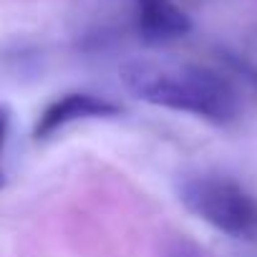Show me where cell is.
I'll use <instances>...</instances> for the list:
<instances>
[{
	"instance_id": "7",
	"label": "cell",
	"mask_w": 257,
	"mask_h": 257,
	"mask_svg": "<svg viewBox=\"0 0 257 257\" xmlns=\"http://www.w3.org/2000/svg\"><path fill=\"white\" fill-rule=\"evenodd\" d=\"M0 187H3V172H0Z\"/></svg>"
},
{
	"instance_id": "6",
	"label": "cell",
	"mask_w": 257,
	"mask_h": 257,
	"mask_svg": "<svg viewBox=\"0 0 257 257\" xmlns=\"http://www.w3.org/2000/svg\"><path fill=\"white\" fill-rule=\"evenodd\" d=\"M244 73H249V78L257 83V71H254V68H244Z\"/></svg>"
},
{
	"instance_id": "1",
	"label": "cell",
	"mask_w": 257,
	"mask_h": 257,
	"mask_svg": "<svg viewBox=\"0 0 257 257\" xmlns=\"http://www.w3.org/2000/svg\"><path fill=\"white\" fill-rule=\"evenodd\" d=\"M121 83L152 106L184 111L212 123H229L239 113L234 86L207 66L134 61L121 68Z\"/></svg>"
},
{
	"instance_id": "2",
	"label": "cell",
	"mask_w": 257,
	"mask_h": 257,
	"mask_svg": "<svg viewBox=\"0 0 257 257\" xmlns=\"http://www.w3.org/2000/svg\"><path fill=\"white\" fill-rule=\"evenodd\" d=\"M179 197L184 207L234 239H257V199L234 179L219 174L189 177Z\"/></svg>"
},
{
	"instance_id": "3",
	"label": "cell",
	"mask_w": 257,
	"mask_h": 257,
	"mask_svg": "<svg viewBox=\"0 0 257 257\" xmlns=\"http://www.w3.org/2000/svg\"><path fill=\"white\" fill-rule=\"evenodd\" d=\"M132 23L139 38L152 46L179 41L192 31V18L174 0H132Z\"/></svg>"
},
{
	"instance_id": "5",
	"label": "cell",
	"mask_w": 257,
	"mask_h": 257,
	"mask_svg": "<svg viewBox=\"0 0 257 257\" xmlns=\"http://www.w3.org/2000/svg\"><path fill=\"white\" fill-rule=\"evenodd\" d=\"M8 126H11V111L6 106H0V152H3L6 139H8Z\"/></svg>"
},
{
	"instance_id": "4",
	"label": "cell",
	"mask_w": 257,
	"mask_h": 257,
	"mask_svg": "<svg viewBox=\"0 0 257 257\" xmlns=\"http://www.w3.org/2000/svg\"><path fill=\"white\" fill-rule=\"evenodd\" d=\"M121 111L118 103L96 96V93H63L53 103L46 106L36 123V139H48L63 126L81 121V118H103V116H116Z\"/></svg>"
}]
</instances>
